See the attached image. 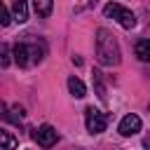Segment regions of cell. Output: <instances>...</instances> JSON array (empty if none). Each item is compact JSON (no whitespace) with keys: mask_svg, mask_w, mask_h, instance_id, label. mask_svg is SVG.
Instances as JSON below:
<instances>
[{"mask_svg":"<svg viewBox=\"0 0 150 150\" xmlns=\"http://www.w3.org/2000/svg\"><path fill=\"white\" fill-rule=\"evenodd\" d=\"M0 145H2V148H16V145H19V141H16L12 134H7V131L0 127Z\"/></svg>","mask_w":150,"mask_h":150,"instance_id":"obj_11","label":"cell"},{"mask_svg":"<svg viewBox=\"0 0 150 150\" xmlns=\"http://www.w3.org/2000/svg\"><path fill=\"white\" fill-rule=\"evenodd\" d=\"M9 21H12V16H9V12H7V7L0 2V26H9Z\"/></svg>","mask_w":150,"mask_h":150,"instance_id":"obj_14","label":"cell"},{"mask_svg":"<svg viewBox=\"0 0 150 150\" xmlns=\"http://www.w3.org/2000/svg\"><path fill=\"white\" fill-rule=\"evenodd\" d=\"M33 9L38 16H49L54 9V0H33Z\"/></svg>","mask_w":150,"mask_h":150,"instance_id":"obj_9","label":"cell"},{"mask_svg":"<svg viewBox=\"0 0 150 150\" xmlns=\"http://www.w3.org/2000/svg\"><path fill=\"white\" fill-rule=\"evenodd\" d=\"M0 63L2 66H9L12 59H9V47L7 45H0Z\"/></svg>","mask_w":150,"mask_h":150,"instance_id":"obj_13","label":"cell"},{"mask_svg":"<svg viewBox=\"0 0 150 150\" xmlns=\"http://www.w3.org/2000/svg\"><path fill=\"white\" fill-rule=\"evenodd\" d=\"M68 91L75 96V98H84L87 96V87H84V82L80 80V77H68Z\"/></svg>","mask_w":150,"mask_h":150,"instance_id":"obj_7","label":"cell"},{"mask_svg":"<svg viewBox=\"0 0 150 150\" xmlns=\"http://www.w3.org/2000/svg\"><path fill=\"white\" fill-rule=\"evenodd\" d=\"M141 127H143L141 117H138V115H134V112H129V115H124V117H122V122H120L117 131H120L122 136H134V134H138V131H141Z\"/></svg>","mask_w":150,"mask_h":150,"instance_id":"obj_5","label":"cell"},{"mask_svg":"<svg viewBox=\"0 0 150 150\" xmlns=\"http://www.w3.org/2000/svg\"><path fill=\"white\" fill-rule=\"evenodd\" d=\"M0 120H9L12 122V117H9V112H5V105L0 103Z\"/></svg>","mask_w":150,"mask_h":150,"instance_id":"obj_15","label":"cell"},{"mask_svg":"<svg viewBox=\"0 0 150 150\" xmlns=\"http://www.w3.org/2000/svg\"><path fill=\"white\" fill-rule=\"evenodd\" d=\"M96 2H98V0H89V5H91V7H94V5H96Z\"/></svg>","mask_w":150,"mask_h":150,"instance_id":"obj_16","label":"cell"},{"mask_svg":"<svg viewBox=\"0 0 150 150\" xmlns=\"http://www.w3.org/2000/svg\"><path fill=\"white\" fill-rule=\"evenodd\" d=\"M103 14H105V16H112V19H115L122 28H127V30L136 28V14H134L131 9L117 5V2H108V5L103 7Z\"/></svg>","mask_w":150,"mask_h":150,"instance_id":"obj_2","label":"cell"},{"mask_svg":"<svg viewBox=\"0 0 150 150\" xmlns=\"http://www.w3.org/2000/svg\"><path fill=\"white\" fill-rule=\"evenodd\" d=\"M12 12H14V21H19V23H26L28 21V5H26V0H14V5H12Z\"/></svg>","mask_w":150,"mask_h":150,"instance_id":"obj_8","label":"cell"},{"mask_svg":"<svg viewBox=\"0 0 150 150\" xmlns=\"http://www.w3.org/2000/svg\"><path fill=\"white\" fill-rule=\"evenodd\" d=\"M96 61L101 66H117L120 63V45L115 35L105 28L96 30Z\"/></svg>","mask_w":150,"mask_h":150,"instance_id":"obj_1","label":"cell"},{"mask_svg":"<svg viewBox=\"0 0 150 150\" xmlns=\"http://www.w3.org/2000/svg\"><path fill=\"white\" fill-rule=\"evenodd\" d=\"M91 75H94V84H96V94H98V98H105V87H103L101 73H98V70H94Z\"/></svg>","mask_w":150,"mask_h":150,"instance_id":"obj_12","label":"cell"},{"mask_svg":"<svg viewBox=\"0 0 150 150\" xmlns=\"http://www.w3.org/2000/svg\"><path fill=\"white\" fill-rule=\"evenodd\" d=\"M84 124H87V131L89 134H101L108 127V117L101 110H96V108H87L84 110Z\"/></svg>","mask_w":150,"mask_h":150,"instance_id":"obj_3","label":"cell"},{"mask_svg":"<svg viewBox=\"0 0 150 150\" xmlns=\"http://www.w3.org/2000/svg\"><path fill=\"white\" fill-rule=\"evenodd\" d=\"M33 141H35L40 148H52V145L59 141V134H56V129H54L52 124H42V127H38V129L33 131Z\"/></svg>","mask_w":150,"mask_h":150,"instance_id":"obj_4","label":"cell"},{"mask_svg":"<svg viewBox=\"0 0 150 150\" xmlns=\"http://www.w3.org/2000/svg\"><path fill=\"white\" fill-rule=\"evenodd\" d=\"M136 56L145 63H150V40H138L136 45Z\"/></svg>","mask_w":150,"mask_h":150,"instance_id":"obj_10","label":"cell"},{"mask_svg":"<svg viewBox=\"0 0 150 150\" xmlns=\"http://www.w3.org/2000/svg\"><path fill=\"white\" fill-rule=\"evenodd\" d=\"M12 56H14V61H16L21 68H26V66L30 63V45H23V42L14 45V49H12Z\"/></svg>","mask_w":150,"mask_h":150,"instance_id":"obj_6","label":"cell"}]
</instances>
